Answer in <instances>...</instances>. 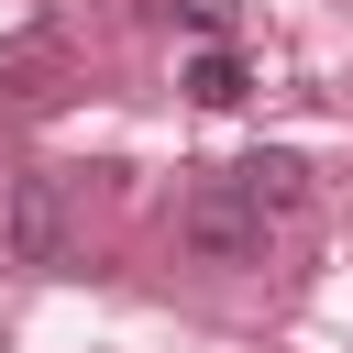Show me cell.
I'll return each instance as SVG.
<instances>
[{
  "label": "cell",
  "mask_w": 353,
  "mask_h": 353,
  "mask_svg": "<svg viewBox=\"0 0 353 353\" xmlns=\"http://www.w3.org/2000/svg\"><path fill=\"white\" fill-rule=\"evenodd\" d=\"M77 176H55V165H33V176H11V199H0V243H11V265H33V276H66L77 265Z\"/></svg>",
  "instance_id": "cell-1"
},
{
  "label": "cell",
  "mask_w": 353,
  "mask_h": 353,
  "mask_svg": "<svg viewBox=\"0 0 353 353\" xmlns=\"http://www.w3.org/2000/svg\"><path fill=\"white\" fill-rule=\"evenodd\" d=\"M176 243H188L199 265H254V254H265V210L243 199V176H199V188L176 199Z\"/></svg>",
  "instance_id": "cell-2"
},
{
  "label": "cell",
  "mask_w": 353,
  "mask_h": 353,
  "mask_svg": "<svg viewBox=\"0 0 353 353\" xmlns=\"http://www.w3.org/2000/svg\"><path fill=\"white\" fill-rule=\"evenodd\" d=\"M66 88H77V44H66L55 22L0 33V110H55Z\"/></svg>",
  "instance_id": "cell-3"
},
{
  "label": "cell",
  "mask_w": 353,
  "mask_h": 353,
  "mask_svg": "<svg viewBox=\"0 0 353 353\" xmlns=\"http://www.w3.org/2000/svg\"><path fill=\"white\" fill-rule=\"evenodd\" d=\"M232 176H243V199H254L265 221H287V210H309V154H287V143H265V154H243Z\"/></svg>",
  "instance_id": "cell-4"
},
{
  "label": "cell",
  "mask_w": 353,
  "mask_h": 353,
  "mask_svg": "<svg viewBox=\"0 0 353 353\" xmlns=\"http://www.w3.org/2000/svg\"><path fill=\"white\" fill-rule=\"evenodd\" d=\"M176 88H188V99H199V110H232V99H243V88H254V77H243V55H232V44H199V55H188V77H176Z\"/></svg>",
  "instance_id": "cell-5"
},
{
  "label": "cell",
  "mask_w": 353,
  "mask_h": 353,
  "mask_svg": "<svg viewBox=\"0 0 353 353\" xmlns=\"http://www.w3.org/2000/svg\"><path fill=\"white\" fill-rule=\"evenodd\" d=\"M165 22H188L199 44H232V0H165Z\"/></svg>",
  "instance_id": "cell-6"
}]
</instances>
